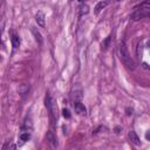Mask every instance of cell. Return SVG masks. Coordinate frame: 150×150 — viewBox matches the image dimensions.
<instances>
[{
	"label": "cell",
	"mask_w": 150,
	"mask_h": 150,
	"mask_svg": "<svg viewBox=\"0 0 150 150\" xmlns=\"http://www.w3.org/2000/svg\"><path fill=\"white\" fill-rule=\"evenodd\" d=\"M149 14H150V2L149 1H144V2H142L139 5H137L134 8V12L131 13L130 18L134 21H138L141 19L148 18Z\"/></svg>",
	"instance_id": "cell-1"
},
{
	"label": "cell",
	"mask_w": 150,
	"mask_h": 150,
	"mask_svg": "<svg viewBox=\"0 0 150 150\" xmlns=\"http://www.w3.org/2000/svg\"><path fill=\"white\" fill-rule=\"evenodd\" d=\"M120 57H121V61L123 62V64L128 69H130V70L135 69V62L131 59L130 53H129V50L127 48V45L124 42H121V45H120Z\"/></svg>",
	"instance_id": "cell-2"
},
{
	"label": "cell",
	"mask_w": 150,
	"mask_h": 150,
	"mask_svg": "<svg viewBox=\"0 0 150 150\" xmlns=\"http://www.w3.org/2000/svg\"><path fill=\"white\" fill-rule=\"evenodd\" d=\"M74 109H75V112L79 114V115H86V112H87V109H86L84 104H82V103L79 102V101H75V103H74Z\"/></svg>",
	"instance_id": "cell-3"
},
{
	"label": "cell",
	"mask_w": 150,
	"mask_h": 150,
	"mask_svg": "<svg viewBox=\"0 0 150 150\" xmlns=\"http://www.w3.org/2000/svg\"><path fill=\"white\" fill-rule=\"evenodd\" d=\"M46 138H47L48 143H49L53 148H56V146H57V138L55 137V135H54L52 131H48V132H47Z\"/></svg>",
	"instance_id": "cell-4"
},
{
	"label": "cell",
	"mask_w": 150,
	"mask_h": 150,
	"mask_svg": "<svg viewBox=\"0 0 150 150\" xmlns=\"http://www.w3.org/2000/svg\"><path fill=\"white\" fill-rule=\"evenodd\" d=\"M35 21L38 22L39 26L45 27V14L42 12H38V14L35 15Z\"/></svg>",
	"instance_id": "cell-5"
},
{
	"label": "cell",
	"mask_w": 150,
	"mask_h": 150,
	"mask_svg": "<svg viewBox=\"0 0 150 150\" xmlns=\"http://www.w3.org/2000/svg\"><path fill=\"white\" fill-rule=\"evenodd\" d=\"M129 138H130L131 143H134L135 145H139V144H141L139 137L137 136V134H136L135 131H130V132H129Z\"/></svg>",
	"instance_id": "cell-6"
},
{
	"label": "cell",
	"mask_w": 150,
	"mask_h": 150,
	"mask_svg": "<svg viewBox=\"0 0 150 150\" xmlns=\"http://www.w3.org/2000/svg\"><path fill=\"white\" fill-rule=\"evenodd\" d=\"M108 4H109V1H98L95 6V14H98L105 6H108Z\"/></svg>",
	"instance_id": "cell-7"
},
{
	"label": "cell",
	"mask_w": 150,
	"mask_h": 150,
	"mask_svg": "<svg viewBox=\"0 0 150 150\" xmlns=\"http://www.w3.org/2000/svg\"><path fill=\"white\" fill-rule=\"evenodd\" d=\"M11 41H12V46H13L14 48H18V47L20 46V39H19V35H16L14 32H12Z\"/></svg>",
	"instance_id": "cell-8"
},
{
	"label": "cell",
	"mask_w": 150,
	"mask_h": 150,
	"mask_svg": "<svg viewBox=\"0 0 150 150\" xmlns=\"http://www.w3.org/2000/svg\"><path fill=\"white\" fill-rule=\"evenodd\" d=\"M79 9H80V16H82V15L89 13V6H88L87 4H84V2H81V4H80Z\"/></svg>",
	"instance_id": "cell-9"
},
{
	"label": "cell",
	"mask_w": 150,
	"mask_h": 150,
	"mask_svg": "<svg viewBox=\"0 0 150 150\" xmlns=\"http://www.w3.org/2000/svg\"><path fill=\"white\" fill-rule=\"evenodd\" d=\"M32 33H33V35H34V38H35V40L38 41V43H42V35H41V33L35 28V27H32Z\"/></svg>",
	"instance_id": "cell-10"
},
{
	"label": "cell",
	"mask_w": 150,
	"mask_h": 150,
	"mask_svg": "<svg viewBox=\"0 0 150 150\" xmlns=\"http://www.w3.org/2000/svg\"><path fill=\"white\" fill-rule=\"evenodd\" d=\"M71 96H73V98L76 101V100H81L82 98V90L81 89H79L77 91L75 90V91H73V94H71Z\"/></svg>",
	"instance_id": "cell-11"
},
{
	"label": "cell",
	"mask_w": 150,
	"mask_h": 150,
	"mask_svg": "<svg viewBox=\"0 0 150 150\" xmlns=\"http://www.w3.org/2000/svg\"><path fill=\"white\" fill-rule=\"evenodd\" d=\"M29 138H30V134H29V132H22V134H20V141H21L22 143L27 142Z\"/></svg>",
	"instance_id": "cell-12"
},
{
	"label": "cell",
	"mask_w": 150,
	"mask_h": 150,
	"mask_svg": "<svg viewBox=\"0 0 150 150\" xmlns=\"http://www.w3.org/2000/svg\"><path fill=\"white\" fill-rule=\"evenodd\" d=\"M62 115H63V117H66V118H70V111H69L68 109H63V110H62Z\"/></svg>",
	"instance_id": "cell-13"
},
{
	"label": "cell",
	"mask_w": 150,
	"mask_h": 150,
	"mask_svg": "<svg viewBox=\"0 0 150 150\" xmlns=\"http://www.w3.org/2000/svg\"><path fill=\"white\" fill-rule=\"evenodd\" d=\"M109 40H110V36H108V38H107V40H105V42L102 45V46L104 47V49H107V46H108V42H109Z\"/></svg>",
	"instance_id": "cell-14"
},
{
	"label": "cell",
	"mask_w": 150,
	"mask_h": 150,
	"mask_svg": "<svg viewBox=\"0 0 150 150\" xmlns=\"http://www.w3.org/2000/svg\"><path fill=\"white\" fill-rule=\"evenodd\" d=\"M16 149V146L15 145H12V148H11V150H15Z\"/></svg>",
	"instance_id": "cell-15"
},
{
	"label": "cell",
	"mask_w": 150,
	"mask_h": 150,
	"mask_svg": "<svg viewBox=\"0 0 150 150\" xmlns=\"http://www.w3.org/2000/svg\"><path fill=\"white\" fill-rule=\"evenodd\" d=\"M145 137H146V139H149V131L146 132V135H145Z\"/></svg>",
	"instance_id": "cell-16"
}]
</instances>
